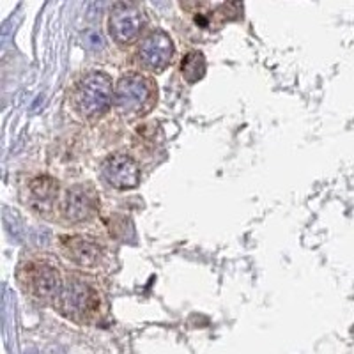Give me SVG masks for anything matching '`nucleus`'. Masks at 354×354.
<instances>
[{"label": "nucleus", "instance_id": "20e7f679", "mask_svg": "<svg viewBox=\"0 0 354 354\" xmlns=\"http://www.w3.org/2000/svg\"><path fill=\"white\" fill-rule=\"evenodd\" d=\"M158 103V84L153 75L137 71L124 73L113 87V112L126 122L149 115Z\"/></svg>", "mask_w": 354, "mask_h": 354}, {"label": "nucleus", "instance_id": "6e6552de", "mask_svg": "<svg viewBox=\"0 0 354 354\" xmlns=\"http://www.w3.org/2000/svg\"><path fill=\"white\" fill-rule=\"evenodd\" d=\"M57 246L66 261L84 271L100 270L109 257L101 239L88 234H61L57 238Z\"/></svg>", "mask_w": 354, "mask_h": 354}, {"label": "nucleus", "instance_id": "7ed1b4c3", "mask_svg": "<svg viewBox=\"0 0 354 354\" xmlns=\"http://www.w3.org/2000/svg\"><path fill=\"white\" fill-rule=\"evenodd\" d=\"M113 87L115 84L109 73L100 69L82 73L73 82L69 94L73 113L87 124L101 121L113 109Z\"/></svg>", "mask_w": 354, "mask_h": 354}, {"label": "nucleus", "instance_id": "39448f33", "mask_svg": "<svg viewBox=\"0 0 354 354\" xmlns=\"http://www.w3.org/2000/svg\"><path fill=\"white\" fill-rule=\"evenodd\" d=\"M100 192L93 183H78L62 192L57 202V223L64 227H78L91 223L100 214L101 201Z\"/></svg>", "mask_w": 354, "mask_h": 354}, {"label": "nucleus", "instance_id": "9d476101", "mask_svg": "<svg viewBox=\"0 0 354 354\" xmlns=\"http://www.w3.org/2000/svg\"><path fill=\"white\" fill-rule=\"evenodd\" d=\"M61 195V185L55 177L48 176V174H37V176L28 177L21 189L24 204L32 213L43 218H53L52 214H55L57 202Z\"/></svg>", "mask_w": 354, "mask_h": 354}, {"label": "nucleus", "instance_id": "0eeeda50", "mask_svg": "<svg viewBox=\"0 0 354 354\" xmlns=\"http://www.w3.org/2000/svg\"><path fill=\"white\" fill-rule=\"evenodd\" d=\"M174 57H176V44L170 34L163 28H151L135 50V62L140 71L149 75H160L170 68Z\"/></svg>", "mask_w": 354, "mask_h": 354}, {"label": "nucleus", "instance_id": "f03ea898", "mask_svg": "<svg viewBox=\"0 0 354 354\" xmlns=\"http://www.w3.org/2000/svg\"><path fill=\"white\" fill-rule=\"evenodd\" d=\"M66 271L59 262L48 254H28L20 261L17 268L18 287L27 298L41 305H55L62 286Z\"/></svg>", "mask_w": 354, "mask_h": 354}, {"label": "nucleus", "instance_id": "423d86ee", "mask_svg": "<svg viewBox=\"0 0 354 354\" xmlns=\"http://www.w3.org/2000/svg\"><path fill=\"white\" fill-rule=\"evenodd\" d=\"M147 27V17L137 2H115L106 18V30L119 48H131L142 41Z\"/></svg>", "mask_w": 354, "mask_h": 354}, {"label": "nucleus", "instance_id": "1a4fd4ad", "mask_svg": "<svg viewBox=\"0 0 354 354\" xmlns=\"http://www.w3.org/2000/svg\"><path fill=\"white\" fill-rule=\"evenodd\" d=\"M179 8L192 20L194 27L205 32L220 30L225 24L241 20L243 6L236 2H181Z\"/></svg>", "mask_w": 354, "mask_h": 354}, {"label": "nucleus", "instance_id": "f8f14e48", "mask_svg": "<svg viewBox=\"0 0 354 354\" xmlns=\"http://www.w3.org/2000/svg\"><path fill=\"white\" fill-rule=\"evenodd\" d=\"M205 69H207V62H205V57L201 50H189V52H186L181 59V64H179L183 80L189 85L202 80L205 77Z\"/></svg>", "mask_w": 354, "mask_h": 354}, {"label": "nucleus", "instance_id": "f257e3e1", "mask_svg": "<svg viewBox=\"0 0 354 354\" xmlns=\"http://www.w3.org/2000/svg\"><path fill=\"white\" fill-rule=\"evenodd\" d=\"M53 308L69 321L91 324L106 314V296L96 278L82 271H66L64 286Z\"/></svg>", "mask_w": 354, "mask_h": 354}, {"label": "nucleus", "instance_id": "9b49d317", "mask_svg": "<svg viewBox=\"0 0 354 354\" xmlns=\"http://www.w3.org/2000/svg\"><path fill=\"white\" fill-rule=\"evenodd\" d=\"M101 179L113 189L126 192L137 188L142 181V169L138 161L128 153H113L101 163Z\"/></svg>", "mask_w": 354, "mask_h": 354}]
</instances>
